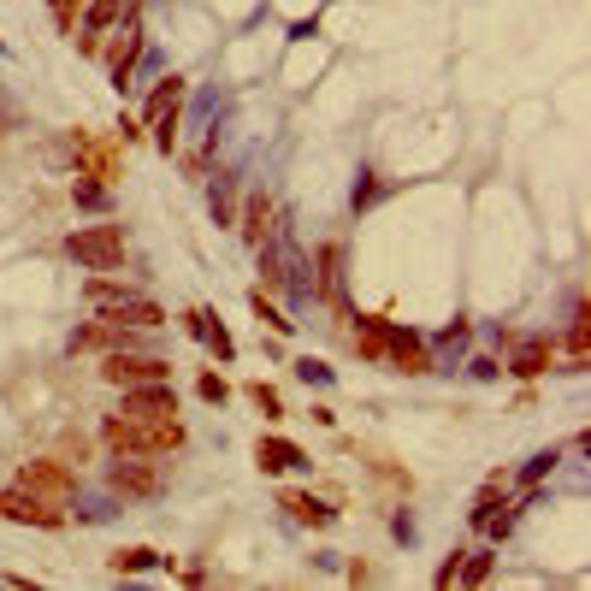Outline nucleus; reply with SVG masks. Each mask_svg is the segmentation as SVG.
Returning a JSON list of instances; mask_svg holds the SVG:
<instances>
[{
	"instance_id": "1",
	"label": "nucleus",
	"mask_w": 591,
	"mask_h": 591,
	"mask_svg": "<svg viewBox=\"0 0 591 591\" xmlns=\"http://www.w3.org/2000/svg\"><path fill=\"white\" fill-rule=\"evenodd\" d=\"M101 444L113 450V456H172V450H184V420L178 414H160V420H131V414H113L107 426H101Z\"/></svg>"
},
{
	"instance_id": "2",
	"label": "nucleus",
	"mask_w": 591,
	"mask_h": 591,
	"mask_svg": "<svg viewBox=\"0 0 591 591\" xmlns=\"http://www.w3.org/2000/svg\"><path fill=\"white\" fill-rule=\"evenodd\" d=\"M66 249L89 272H113V266H125V225H83L66 237Z\"/></svg>"
},
{
	"instance_id": "3",
	"label": "nucleus",
	"mask_w": 591,
	"mask_h": 591,
	"mask_svg": "<svg viewBox=\"0 0 591 591\" xmlns=\"http://www.w3.org/2000/svg\"><path fill=\"white\" fill-rule=\"evenodd\" d=\"M0 521H24V526H48V532H60L66 526V509H60V497H36V491H0Z\"/></svg>"
},
{
	"instance_id": "4",
	"label": "nucleus",
	"mask_w": 591,
	"mask_h": 591,
	"mask_svg": "<svg viewBox=\"0 0 591 591\" xmlns=\"http://www.w3.org/2000/svg\"><path fill=\"white\" fill-rule=\"evenodd\" d=\"M101 379L107 385H154V379H166V361L160 355H136V349H113L107 361H101Z\"/></svg>"
},
{
	"instance_id": "5",
	"label": "nucleus",
	"mask_w": 591,
	"mask_h": 591,
	"mask_svg": "<svg viewBox=\"0 0 591 591\" xmlns=\"http://www.w3.org/2000/svg\"><path fill=\"white\" fill-rule=\"evenodd\" d=\"M385 361H391L396 373H408V379H420V373H432V355H426V343L414 337V331H402L385 320Z\"/></svg>"
},
{
	"instance_id": "6",
	"label": "nucleus",
	"mask_w": 591,
	"mask_h": 591,
	"mask_svg": "<svg viewBox=\"0 0 591 591\" xmlns=\"http://www.w3.org/2000/svg\"><path fill=\"white\" fill-rule=\"evenodd\" d=\"M77 178H119V142L113 136H77Z\"/></svg>"
},
{
	"instance_id": "7",
	"label": "nucleus",
	"mask_w": 591,
	"mask_h": 591,
	"mask_svg": "<svg viewBox=\"0 0 591 591\" xmlns=\"http://www.w3.org/2000/svg\"><path fill=\"white\" fill-rule=\"evenodd\" d=\"M18 485L36 491V497H60V503L77 491V479L66 473V461H24V467H18Z\"/></svg>"
},
{
	"instance_id": "8",
	"label": "nucleus",
	"mask_w": 591,
	"mask_h": 591,
	"mask_svg": "<svg viewBox=\"0 0 591 591\" xmlns=\"http://www.w3.org/2000/svg\"><path fill=\"white\" fill-rule=\"evenodd\" d=\"M125 414L131 420H160V414H178V396L166 379H154V385H131L125 391Z\"/></svg>"
},
{
	"instance_id": "9",
	"label": "nucleus",
	"mask_w": 591,
	"mask_h": 591,
	"mask_svg": "<svg viewBox=\"0 0 591 591\" xmlns=\"http://www.w3.org/2000/svg\"><path fill=\"white\" fill-rule=\"evenodd\" d=\"M178 107H184V77H160L148 107H142V125L160 131V125H178Z\"/></svg>"
},
{
	"instance_id": "10",
	"label": "nucleus",
	"mask_w": 591,
	"mask_h": 591,
	"mask_svg": "<svg viewBox=\"0 0 591 591\" xmlns=\"http://www.w3.org/2000/svg\"><path fill=\"white\" fill-rule=\"evenodd\" d=\"M113 491H125V497H160V473L142 456H119L113 461Z\"/></svg>"
},
{
	"instance_id": "11",
	"label": "nucleus",
	"mask_w": 591,
	"mask_h": 591,
	"mask_svg": "<svg viewBox=\"0 0 591 591\" xmlns=\"http://www.w3.org/2000/svg\"><path fill=\"white\" fill-rule=\"evenodd\" d=\"M136 54H142V24L131 18V24L119 30V42L107 48V71H113V83H119V95L131 89V66H136Z\"/></svg>"
},
{
	"instance_id": "12",
	"label": "nucleus",
	"mask_w": 591,
	"mask_h": 591,
	"mask_svg": "<svg viewBox=\"0 0 591 591\" xmlns=\"http://www.w3.org/2000/svg\"><path fill=\"white\" fill-rule=\"evenodd\" d=\"M101 320H113V326H166V308L148 302V296H119V302H107Z\"/></svg>"
},
{
	"instance_id": "13",
	"label": "nucleus",
	"mask_w": 591,
	"mask_h": 591,
	"mask_svg": "<svg viewBox=\"0 0 591 591\" xmlns=\"http://www.w3.org/2000/svg\"><path fill=\"white\" fill-rule=\"evenodd\" d=\"M184 326L196 331V337L207 343V349H213V355H219V361H231V355H237V343H231V331L219 326V320H213L207 308H196V314H184Z\"/></svg>"
},
{
	"instance_id": "14",
	"label": "nucleus",
	"mask_w": 591,
	"mask_h": 591,
	"mask_svg": "<svg viewBox=\"0 0 591 591\" xmlns=\"http://www.w3.org/2000/svg\"><path fill=\"white\" fill-rule=\"evenodd\" d=\"M272 219H278V207H272L266 196H249V207H243V243L266 249V237H272Z\"/></svg>"
},
{
	"instance_id": "15",
	"label": "nucleus",
	"mask_w": 591,
	"mask_h": 591,
	"mask_svg": "<svg viewBox=\"0 0 591 591\" xmlns=\"http://www.w3.org/2000/svg\"><path fill=\"white\" fill-rule=\"evenodd\" d=\"M255 461H261V473H290V467H302V450H296L290 438H261V444H255Z\"/></svg>"
},
{
	"instance_id": "16",
	"label": "nucleus",
	"mask_w": 591,
	"mask_h": 591,
	"mask_svg": "<svg viewBox=\"0 0 591 591\" xmlns=\"http://www.w3.org/2000/svg\"><path fill=\"white\" fill-rule=\"evenodd\" d=\"M125 12V0H95L89 6V30H83V54H101V36H107V24Z\"/></svg>"
},
{
	"instance_id": "17",
	"label": "nucleus",
	"mask_w": 591,
	"mask_h": 591,
	"mask_svg": "<svg viewBox=\"0 0 591 591\" xmlns=\"http://www.w3.org/2000/svg\"><path fill=\"white\" fill-rule=\"evenodd\" d=\"M550 361H556V343H550V337H532L521 355H515V373H521V379H538Z\"/></svg>"
},
{
	"instance_id": "18",
	"label": "nucleus",
	"mask_w": 591,
	"mask_h": 591,
	"mask_svg": "<svg viewBox=\"0 0 591 591\" xmlns=\"http://www.w3.org/2000/svg\"><path fill=\"white\" fill-rule=\"evenodd\" d=\"M568 361H574V367H586L591 361V314H586V302H580L574 320H568Z\"/></svg>"
},
{
	"instance_id": "19",
	"label": "nucleus",
	"mask_w": 591,
	"mask_h": 591,
	"mask_svg": "<svg viewBox=\"0 0 591 591\" xmlns=\"http://www.w3.org/2000/svg\"><path fill=\"white\" fill-rule=\"evenodd\" d=\"M284 509H290L296 521H308V526H331V521H337V509L314 503V497H302V491H284Z\"/></svg>"
},
{
	"instance_id": "20",
	"label": "nucleus",
	"mask_w": 591,
	"mask_h": 591,
	"mask_svg": "<svg viewBox=\"0 0 591 591\" xmlns=\"http://www.w3.org/2000/svg\"><path fill=\"white\" fill-rule=\"evenodd\" d=\"M355 349H361L367 361H385V320L361 314V326H355Z\"/></svg>"
},
{
	"instance_id": "21",
	"label": "nucleus",
	"mask_w": 591,
	"mask_h": 591,
	"mask_svg": "<svg viewBox=\"0 0 591 591\" xmlns=\"http://www.w3.org/2000/svg\"><path fill=\"white\" fill-rule=\"evenodd\" d=\"M231 213H237V184H231V178H219V184H213V219H219V225H231Z\"/></svg>"
},
{
	"instance_id": "22",
	"label": "nucleus",
	"mask_w": 591,
	"mask_h": 591,
	"mask_svg": "<svg viewBox=\"0 0 591 591\" xmlns=\"http://www.w3.org/2000/svg\"><path fill=\"white\" fill-rule=\"evenodd\" d=\"M154 562H160V556L136 544V550H119V556H113V574H142V568H154Z\"/></svg>"
},
{
	"instance_id": "23",
	"label": "nucleus",
	"mask_w": 591,
	"mask_h": 591,
	"mask_svg": "<svg viewBox=\"0 0 591 591\" xmlns=\"http://www.w3.org/2000/svg\"><path fill=\"white\" fill-rule=\"evenodd\" d=\"M71 196H77V207H107V184L95 178V184H77Z\"/></svg>"
},
{
	"instance_id": "24",
	"label": "nucleus",
	"mask_w": 591,
	"mask_h": 591,
	"mask_svg": "<svg viewBox=\"0 0 591 591\" xmlns=\"http://www.w3.org/2000/svg\"><path fill=\"white\" fill-rule=\"evenodd\" d=\"M201 402H225V396H231V385H225V379H219V373H201Z\"/></svg>"
},
{
	"instance_id": "25",
	"label": "nucleus",
	"mask_w": 591,
	"mask_h": 591,
	"mask_svg": "<svg viewBox=\"0 0 591 591\" xmlns=\"http://www.w3.org/2000/svg\"><path fill=\"white\" fill-rule=\"evenodd\" d=\"M249 396H255V408H261L266 420H278V391L272 385H249Z\"/></svg>"
},
{
	"instance_id": "26",
	"label": "nucleus",
	"mask_w": 591,
	"mask_h": 591,
	"mask_svg": "<svg viewBox=\"0 0 591 591\" xmlns=\"http://www.w3.org/2000/svg\"><path fill=\"white\" fill-rule=\"evenodd\" d=\"M485 574H491V556H473L467 568H456V580H467V586H479Z\"/></svg>"
},
{
	"instance_id": "27",
	"label": "nucleus",
	"mask_w": 591,
	"mask_h": 591,
	"mask_svg": "<svg viewBox=\"0 0 591 591\" xmlns=\"http://www.w3.org/2000/svg\"><path fill=\"white\" fill-rule=\"evenodd\" d=\"M255 314H261V326H272V331H290V320H284V314H278V308H272L266 296H255Z\"/></svg>"
},
{
	"instance_id": "28",
	"label": "nucleus",
	"mask_w": 591,
	"mask_h": 591,
	"mask_svg": "<svg viewBox=\"0 0 591 591\" xmlns=\"http://www.w3.org/2000/svg\"><path fill=\"white\" fill-rule=\"evenodd\" d=\"M54 18H60V30H71V18H77V0H54Z\"/></svg>"
},
{
	"instance_id": "29",
	"label": "nucleus",
	"mask_w": 591,
	"mask_h": 591,
	"mask_svg": "<svg viewBox=\"0 0 591 591\" xmlns=\"http://www.w3.org/2000/svg\"><path fill=\"white\" fill-rule=\"evenodd\" d=\"M0 136H6V119H0Z\"/></svg>"
}]
</instances>
